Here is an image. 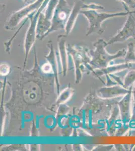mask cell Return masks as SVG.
Returning <instances> with one entry per match:
<instances>
[{"mask_svg":"<svg viewBox=\"0 0 135 151\" xmlns=\"http://www.w3.org/2000/svg\"><path fill=\"white\" fill-rule=\"evenodd\" d=\"M133 11H126L125 12H118L115 13H99L96 10H82L81 11L80 14H82L87 19L88 21V27L87 30L86 36H88L94 33L98 35H101L104 32V30L101 27V25L106 19L128 15Z\"/></svg>","mask_w":135,"mask_h":151,"instance_id":"6da1fadb","label":"cell"},{"mask_svg":"<svg viewBox=\"0 0 135 151\" xmlns=\"http://www.w3.org/2000/svg\"><path fill=\"white\" fill-rule=\"evenodd\" d=\"M135 83V70H131L125 76L123 80V86L125 88L129 89Z\"/></svg>","mask_w":135,"mask_h":151,"instance_id":"8fae6325","label":"cell"},{"mask_svg":"<svg viewBox=\"0 0 135 151\" xmlns=\"http://www.w3.org/2000/svg\"><path fill=\"white\" fill-rule=\"evenodd\" d=\"M37 0H23V1L24 2V4H25L26 5H28L29 4L34 3V2L36 1Z\"/></svg>","mask_w":135,"mask_h":151,"instance_id":"9a60e30c","label":"cell"},{"mask_svg":"<svg viewBox=\"0 0 135 151\" xmlns=\"http://www.w3.org/2000/svg\"><path fill=\"white\" fill-rule=\"evenodd\" d=\"M45 0H37L36 1L26 6L25 7L16 12L11 15L8 21L5 26L7 30H13L23 20L30 15L33 13L36 12L41 7Z\"/></svg>","mask_w":135,"mask_h":151,"instance_id":"5b68a950","label":"cell"},{"mask_svg":"<svg viewBox=\"0 0 135 151\" xmlns=\"http://www.w3.org/2000/svg\"><path fill=\"white\" fill-rule=\"evenodd\" d=\"M86 5L84 0H76L65 28L66 36L69 35L73 29L78 16L80 14L81 11L85 9Z\"/></svg>","mask_w":135,"mask_h":151,"instance_id":"9c48e42d","label":"cell"},{"mask_svg":"<svg viewBox=\"0 0 135 151\" xmlns=\"http://www.w3.org/2000/svg\"><path fill=\"white\" fill-rule=\"evenodd\" d=\"M58 0H50L44 10L40 13L36 28V38L41 40L51 27L53 13Z\"/></svg>","mask_w":135,"mask_h":151,"instance_id":"277c9868","label":"cell"},{"mask_svg":"<svg viewBox=\"0 0 135 151\" xmlns=\"http://www.w3.org/2000/svg\"><path fill=\"white\" fill-rule=\"evenodd\" d=\"M95 50L91 51L92 55L93 64L100 69H104L107 68L110 62L116 58H125L127 50L123 48L120 50L115 55H110L105 50L108 46V43L103 39H99L94 43Z\"/></svg>","mask_w":135,"mask_h":151,"instance_id":"7a4b0ae2","label":"cell"},{"mask_svg":"<svg viewBox=\"0 0 135 151\" xmlns=\"http://www.w3.org/2000/svg\"><path fill=\"white\" fill-rule=\"evenodd\" d=\"M49 1L50 0H45L40 9L36 11V12L33 13L32 14H31L27 17L30 20V24L26 34L24 42L26 59L27 58L29 52L35 41V38H36V28L40 14L44 10Z\"/></svg>","mask_w":135,"mask_h":151,"instance_id":"8992f818","label":"cell"},{"mask_svg":"<svg viewBox=\"0 0 135 151\" xmlns=\"http://www.w3.org/2000/svg\"><path fill=\"white\" fill-rule=\"evenodd\" d=\"M130 91L123 86L118 85L101 88L99 90L101 96L104 98H112L119 96H125Z\"/></svg>","mask_w":135,"mask_h":151,"instance_id":"30bf717a","label":"cell"},{"mask_svg":"<svg viewBox=\"0 0 135 151\" xmlns=\"http://www.w3.org/2000/svg\"><path fill=\"white\" fill-rule=\"evenodd\" d=\"M121 1L123 4L126 10H130V8L134 9L135 11V0H118Z\"/></svg>","mask_w":135,"mask_h":151,"instance_id":"4fadbf2b","label":"cell"},{"mask_svg":"<svg viewBox=\"0 0 135 151\" xmlns=\"http://www.w3.org/2000/svg\"><path fill=\"white\" fill-rule=\"evenodd\" d=\"M72 7L66 0H58L51 20V27L41 40L50 33L58 31H65L67 21L70 15Z\"/></svg>","mask_w":135,"mask_h":151,"instance_id":"3957f363","label":"cell"},{"mask_svg":"<svg viewBox=\"0 0 135 151\" xmlns=\"http://www.w3.org/2000/svg\"><path fill=\"white\" fill-rule=\"evenodd\" d=\"M132 87L130 91L123 96L122 99L118 102V106L122 122L126 124L131 119V101H132Z\"/></svg>","mask_w":135,"mask_h":151,"instance_id":"ba28073f","label":"cell"},{"mask_svg":"<svg viewBox=\"0 0 135 151\" xmlns=\"http://www.w3.org/2000/svg\"><path fill=\"white\" fill-rule=\"evenodd\" d=\"M132 96L133 97V109L135 108V83L132 86Z\"/></svg>","mask_w":135,"mask_h":151,"instance_id":"5bb4252c","label":"cell"},{"mask_svg":"<svg viewBox=\"0 0 135 151\" xmlns=\"http://www.w3.org/2000/svg\"><path fill=\"white\" fill-rule=\"evenodd\" d=\"M135 11L129 14L128 18L122 29L115 36L110 39L108 45H112L117 42H123L129 38H133L135 40V18L133 14Z\"/></svg>","mask_w":135,"mask_h":151,"instance_id":"52a82bcc","label":"cell"},{"mask_svg":"<svg viewBox=\"0 0 135 151\" xmlns=\"http://www.w3.org/2000/svg\"><path fill=\"white\" fill-rule=\"evenodd\" d=\"M131 121H135V108L133 109V112H132V117H131Z\"/></svg>","mask_w":135,"mask_h":151,"instance_id":"2e32d148","label":"cell"},{"mask_svg":"<svg viewBox=\"0 0 135 151\" xmlns=\"http://www.w3.org/2000/svg\"></svg>","mask_w":135,"mask_h":151,"instance_id":"e0dca14e","label":"cell"},{"mask_svg":"<svg viewBox=\"0 0 135 151\" xmlns=\"http://www.w3.org/2000/svg\"><path fill=\"white\" fill-rule=\"evenodd\" d=\"M124 58L125 63H135V48L133 43H129L128 50Z\"/></svg>","mask_w":135,"mask_h":151,"instance_id":"7c38bea8","label":"cell"}]
</instances>
